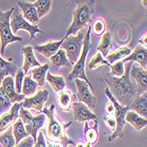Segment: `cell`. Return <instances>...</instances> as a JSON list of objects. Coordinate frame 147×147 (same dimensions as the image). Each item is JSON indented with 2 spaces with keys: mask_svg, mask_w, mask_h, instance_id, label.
<instances>
[{
  "mask_svg": "<svg viewBox=\"0 0 147 147\" xmlns=\"http://www.w3.org/2000/svg\"><path fill=\"white\" fill-rule=\"evenodd\" d=\"M75 147H85V142L79 140L78 142L75 144Z\"/></svg>",
  "mask_w": 147,
  "mask_h": 147,
  "instance_id": "obj_44",
  "label": "cell"
},
{
  "mask_svg": "<svg viewBox=\"0 0 147 147\" xmlns=\"http://www.w3.org/2000/svg\"><path fill=\"white\" fill-rule=\"evenodd\" d=\"M23 105V101L14 103L8 112L3 113L0 117V133L4 132L19 118V112Z\"/></svg>",
  "mask_w": 147,
  "mask_h": 147,
  "instance_id": "obj_12",
  "label": "cell"
},
{
  "mask_svg": "<svg viewBox=\"0 0 147 147\" xmlns=\"http://www.w3.org/2000/svg\"><path fill=\"white\" fill-rule=\"evenodd\" d=\"M0 147H2V146H1V145H0Z\"/></svg>",
  "mask_w": 147,
  "mask_h": 147,
  "instance_id": "obj_48",
  "label": "cell"
},
{
  "mask_svg": "<svg viewBox=\"0 0 147 147\" xmlns=\"http://www.w3.org/2000/svg\"><path fill=\"white\" fill-rule=\"evenodd\" d=\"M85 147H93V144H92V143L86 142V143H85Z\"/></svg>",
  "mask_w": 147,
  "mask_h": 147,
  "instance_id": "obj_45",
  "label": "cell"
},
{
  "mask_svg": "<svg viewBox=\"0 0 147 147\" xmlns=\"http://www.w3.org/2000/svg\"><path fill=\"white\" fill-rule=\"evenodd\" d=\"M103 120H104L106 127L108 128V129L114 132L115 130V129H116V122H115L114 115H104Z\"/></svg>",
  "mask_w": 147,
  "mask_h": 147,
  "instance_id": "obj_39",
  "label": "cell"
},
{
  "mask_svg": "<svg viewBox=\"0 0 147 147\" xmlns=\"http://www.w3.org/2000/svg\"><path fill=\"white\" fill-rule=\"evenodd\" d=\"M94 122V124L92 128L89 127L88 123L86 122L85 123V127H84V134L86 139V142L92 143V144L96 143L98 141V136H99V131H98V119L93 120Z\"/></svg>",
  "mask_w": 147,
  "mask_h": 147,
  "instance_id": "obj_26",
  "label": "cell"
},
{
  "mask_svg": "<svg viewBox=\"0 0 147 147\" xmlns=\"http://www.w3.org/2000/svg\"><path fill=\"white\" fill-rule=\"evenodd\" d=\"M109 67L111 68L110 74L114 77L120 78L122 77L124 73V67H123V61H119L116 63H114Z\"/></svg>",
  "mask_w": 147,
  "mask_h": 147,
  "instance_id": "obj_36",
  "label": "cell"
},
{
  "mask_svg": "<svg viewBox=\"0 0 147 147\" xmlns=\"http://www.w3.org/2000/svg\"><path fill=\"white\" fill-rule=\"evenodd\" d=\"M33 147H47L46 141H45V138H44V135H43L42 130H40L39 135H37L36 142L34 143Z\"/></svg>",
  "mask_w": 147,
  "mask_h": 147,
  "instance_id": "obj_41",
  "label": "cell"
},
{
  "mask_svg": "<svg viewBox=\"0 0 147 147\" xmlns=\"http://www.w3.org/2000/svg\"><path fill=\"white\" fill-rule=\"evenodd\" d=\"M34 144V141L31 136H28L23 138L19 144H17L14 147H33Z\"/></svg>",
  "mask_w": 147,
  "mask_h": 147,
  "instance_id": "obj_40",
  "label": "cell"
},
{
  "mask_svg": "<svg viewBox=\"0 0 147 147\" xmlns=\"http://www.w3.org/2000/svg\"><path fill=\"white\" fill-rule=\"evenodd\" d=\"M74 99L73 93L70 90H63L57 93V103L60 110L70 112L72 108V101Z\"/></svg>",
  "mask_w": 147,
  "mask_h": 147,
  "instance_id": "obj_20",
  "label": "cell"
},
{
  "mask_svg": "<svg viewBox=\"0 0 147 147\" xmlns=\"http://www.w3.org/2000/svg\"><path fill=\"white\" fill-rule=\"evenodd\" d=\"M11 107V102L0 86V115Z\"/></svg>",
  "mask_w": 147,
  "mask_h": 147,
  "instance_id": "obj_35",
  "label": "cell"
},
{
  "mask_svg": "<svg viewBox=\"0 0 147 147\" xmlns=\"http://www.w3.org/2000/svg\"><path fill=\"white\" fill-rule=\"evenodd\" d=\"M0 145L2 147H14L16 145L11 127H9L4 133L0 134Z\"/></svg>",
  "mask_w": 147,
  "mask_h": 147,
  "instance_id": "obj_32",
  "label": "cell"
},
{
  "mask_svg": "<svg viewBox=\"0 0 147 147\" xmlns=\"http://www.w3.org/2000/svg\"><path fill=\"white\" fill-rule=\"evenodd\" d=\"M11 20H10V25H11V29L12 34H16L19 30H26L30 34V38L31 40H34L35 37V34L40 33V34H44L43 31L39 29V24L38 25H32L26 21L21 12L15 7L14 11H13L12 14L11 16Z\"/></svg>",
  "mask_w": 147,
  "mask_h": 147,
  "instance_id": "obj_9",
  "label": "cell"
},
{
  "mask_svg": "<svg viewBox=\"0 0 147 147\" xmlns=\"http://www.w3.org/2000/svg\"><path fill=\"white\" fill-rule=\"evenodd\" d=\"M18 71V67L14 61H5L1 56H0V86L3 79L7 77L15 76L16 71Z\"/></svg>",
  "mask_w": 147,
  "mask_h": 147,
  "instance_id": "obj_22",
  "label": "cell"
},
{
  "mask_svg": "<svg viewBox=\"0 0 147 147\" xmlns=\"http://www.w3.org/2000/svg\"><path fill=\"white\" fill-rule=\"evenodd\" d=\"M112 35L110 34V32H106L101 40L99 44V46L97 47V50L100 53L101 56L103 55V57H107L108 56V53L109 52L110 49L112 48Z\"/></svg>",
  "mask_w": 147,
  "mask_h": 147,
  "instance_id": "obj_28",
  "label": "cell"
},
{
  "mask_svg": "<svg viewBox=\"0 0 147 147\" xmlns=\"http://www.w3.org/2000/svg\"><path fill=\"white\" fill-rule=\"evenodd\" d=\"M91 26H89V28L87 29L84 40H83V49L81 50V54H80V57L78 60V62L73 65V69L71 71V72L70 73V75L68 76V80L69 81H72V80L76 79V78H79L85 80V81L89 85L90 89L92 91H93V86L90 83V81L88 80V78H86V72H85V64H86V58L87 56V53L89 52L92 44H91V41H90V34H91Z\"/></svg>",
  "mask_w": 147,
  "mask_h": 147,
  "instance_id": "obj_4",
  "label": "cell"
},
{
  "mask_svg": "<svg viewBox=\"0 0 147 147\" xmlns=\"http://www.w3.org/2000/svg\"><path fill=\"white\" fill-rule=\"evenodd\" d=\"M18 5L22 11V16L25 20H28L29 22L33 24H39V17L37 14V11L34 6L33 3L28 1H19ZM32 24V25H33Z\"/></svg>",
  "mask_w": 147,
  "mask_h": 147,
  "instance_id": "obj_17",
  "label": "cell"
},
{
  "mask_svg": "<svg viewBox=\"0 0 147 147\" xmlns=\"http://www.w3.org/2000/svg\"><path fill=\"white\" fill-rule=\"evenodd\" d=\"M135 61L140 64V67L143 69H146L147 65V50L144 47L138 44L135 47L134 50L131 54L123 60V63L126 62H133Z\"/></svg>",
  "mask_w": 147,
  "mask_h": 147,
  "instance_id": "obj_16",
  "label": "cell"
},
{
  "mask_svg": "<svg viewBox=\"0 0 147 147\" xmlns=\"http://www.w3.org/2000/svg\"><path fill=\"white\" fill-rule=\"evenodd\" d=\"M1 88L5 93V95L9 98L11 104H14L17 102H21L24 100L25 96L23 94H19L15 91L14 86V79L11 76L5 77L1 83Z\"/></svg>",
  "mask_w": 147,
  "mask_h": 147,
  "instance_id": "obj_14",
  "label": "cell"
},
{
  "mask_svg": "<svg viewBox=\"0 0 147 147\" xmlns=\"http://www.w3.org/2000/svg\"><path fill=\"white\" fill-rule=\"evenodd\" d=\"M105 93H106V95L109 97L110 102L113 103L114 108H115L114 116H115V122H116V129L113 132V134L109 138V142L111 143L117 138H123V129H124V126L126 123L125 115H126V113L129 110V107H124V106L120 105L116 101V100L112 96L109 87H107L105 89Z\"/></svg>",
  "mask_w": 147,
  "mask_h": 147,
  "instance_id": "obj_7",
  "label": "cell"
},
{
  "mask_svg": "<svg viewBox=\"0 0 147 147\" xmlns=\"http://www.w3.org/2000/svg\"><path fill=\"white\" fill-rule=\"evenodd\" d=\"M85 37V34L82 30L78 31L77 36L69 35L68 37L64 38L63 42L61 45V49H63L66 53L68 61L71 65H74L81 54V50L83 48V40Z\"/></svg>",
  "mask_w": 147,
  "mask_h": 147,
  "instance_id": "obj_6",
  "label": "cell"
},
{
  "mask_svg": "<svg viewBox=\"0 0 147 147\" xmlns=\"http://www.w3.org/2000/svg\"><path fill=\"white\" fill-rule=\"evenodd\" d=\"M131 66L132 69L129 71V75H131V77L134 78L139 94L141 95L142 93L146 92L147 90V71L146 70L138 66V64L132 63Z\"/></svg>",
  "mask_w": 147,
  "mask_h": 147,
  "instance_id": "obj_15",
  "label": "cell"
},
{
  "mask_svg": "<svg viewBox=\"0 0 147 147\" xmlns=\"http://www.w3.org/2000/svg\"><path fill=\"white\" fill-rule=\"evenodd\" d=\"M63 40H64V38L59 42H49L44 45H36V46H34V49L35 50H37L39 53L42 54L47 58H50L59 50V49L63 42Z\"/></svg>",
  "mask_w": 147,
  "mask_h": 147,
  "instance_id": "obj_21",
  "label": "cell"
},
{
  "mask_svg": "<svg viewBox=\"0 0 147 147\" xmlns=\"http://www.w3.org/2000/svg\"><path fill=\"white\" fill-rule=\"evenodd\" d=\"M24 78H25V72L23 71L22 68H19L18 71H16L15 79H14L15 91L17 93H19V94L21 92V87H22V83H23Z\"/></svg>",
  "mask_w": 147,
  "mask_h": 147,
  "instance_id": "obj_37",
  "label": "cell"
},
{
  "mask_svg": "<svg viewBox=\"0 0 147 147\" xmlns=\"http://www.w3.org/2000/svg\"><path fill=\"white\" fill-rule=\"evenodd\" d=\"M41 113L44 114L48 120L45 129L42 132L46 133V137L49 141L60 143L63 147H68V145L75 146L76 143L65 134V129L69 128L72 123H63L59 121L55 115V104H51L49 109H42Z\"/></svg>",
  "mask_w": 147,
  "mask_h": 147,
  "instance_id": "obj_2",
  "label": "cell"
},
{
  "mask_svg": "<svg viewBox=\"0 0 147 147\" xmlns=\"http://www.w3.org/2000/svg\"><path fill=\"white\" fill-rule=\"evenodd\" d=\"M114 111H115V108H114V105L112 102H108L105 107V113L106 115H114Z\"/></svg>",
  "mask_w": 147,
  "mask_h": 147,
  "instance_id": "obj_42",
  "label": "cell"
},
{
  "mask_svg": "<svg viewBox=\"0 0 147 147\" xmlns=\"http://www.w3.org/2000/svg\"><path fill=\"white\" fill-rule=\"evenodd\" d=\"M102 64H105V65H108V66H110L111 64L107 61L106 59L103 58V57L101 56V54L100 52L96 53L95 56H93L92 58L91 59V61L88 63V65H87V69L90 70V71H92L96 68H98L99 66L102 65Z\"/></svg>",
  "mask_w": 147,
  "mask_h": 147,
  "instance_id": "obj_34",
  "label": "cell"
},
{
  "mask_svg": "<svg viewBox=\"0 0 147 147\" xmlns=\"http://www.w3.org/2000/svg\"><path fill=\"white\" fill-rule=\"evenodd\" d=\"M132 63V62L126 63V70L122 77L116 78L110 73H107L104 77L112 96L120 105L124 107H129L133 100L140 95L135 81H132L130 78L129 71Z\"/></svg>",
  "mask_w": 147,
  "mask_h": 147,
  "instance_id": "obj_1",
  "label": "cell"
},
{
  "mask_svg": "<svg viewBox=\"0 0 147 147\" xmlns=\"http://www.w3.org/2000/svg\"><path fill=\"white\" fill-rule=\"evenodd\" d=\"M125 122H128L129 124H131L137 131L142 130V129L147 125V120L145 118H143L142 116L131 110H129L126 113Z\"/></svg>",
  "mask_w": 147,
  "mask_h": 147,
  "instance_id": "obj_23",
  "label": "cell"
},
{
  "mask_svg": "<svg viewBox=\"0 0 147 147\" xmlns=\"http://www.w3.org/2000/svg\"><path fill=\"white\" fill-rule=\"evenodd\" d=\"M74 81L78 89V100H80V102L86 104L91 111L93 110L96 107L97 100H96V97L92 94V91H90L89 85L85 80L79 79V78L74 79Z\"/></svg>",
  "mask_w": 147,
  "mask_h": 147,
  "instance_id": "obj_10",
  "label": "cell"
},
{
  "mask_svg": "<svg viewBox=\"0 0 147 147\" xmlns=\"http://www.w3.org/2000/svg\"><path fill=\"white\" fill-rule=\"evenodd\" d=\"M15 7H12L7 11H3L0 9V39H1V46H0V56L5 54V49L9 43L14 42H22L23 39L20 36L12 34L10 20Z\"/></svg>",
  "mask_w": 147,
  "mask_h": 147,
  "instance_id": "obj_5",
  "label": "cell"
},
{
  "mask_svg": "<svg viewBox=\"0 0 147 147\" xmlns=\"http://www.w3.org/2000/svg\"><path fill=\"white\" fill-rule=\"evenodd\" d=\"M147 93L144 92L141 95H138L132 103L129 106L131 111H134L143 118L147 117Z\"/></svg>",
  "mask_w": 147,
  "mask_h": 147,
  "instance_id": "obj_19",
  "label": "cell"
},
{
  "mask_svg": "<svg viewBox=\"0 0 147 147\" xmlns=\"http://www.w3.org/2000/svg\"><path fill=\"white\" fill-rule=\"evenodd\" d=\"M19 116L22 120V122L25 125V129L28 132V134L31 136L34 141L36 142L37 138V132L41 129L45 122H46V115L42 113L36 116H33L31 113L24 108H20L19 112Z\"/></svg>",
  "mask_w": 147,
  "mask_h": 147,
  "instance_id": "obj_8",
  "label": "cell"
},
{
  "mask_svg": "<svg viewBox=\"0 0 147 147\" xmlns=\"http://www.w3.org/2000/svg\"><path fill=\"white\" fill-rule=\"evenodd\" d=\"M106 30V24L105 21L101 19H97L92 25V31L96 35L100 36L104 34Z\"/></svg>",
  "mask_w": 147,
  "mask_h": 147,
  "instance_id": "obj_38",
  "label": "cell"
},
{
  "mask_svg": "<svg viewBox=\"0 0 147 147\" xmlns=\"http://www.w3.org/2000/svg\"><path fill=\"white\" fill-rule=\"evenodd\" d=\"M130 53H131V50L129 48H128L126 46L121 47V48H119L117 50H115L114 53L110 54L109 56H107L106 60L112 65L117 60H120L122 58H125V57H129L130 55Z\"/></svg>",
  "mask_w": 147,
  "mask_h": 147,
  "instance_id": "obj_31",
  "label": "cell"
},
{
  "mask_svg": "<svg viewBox=\"0 0 147 147\" xmlns=\"http://www.w3.org/2000/svg\"><path fill=\"white\" fill-rule=\"evenodd\" d=\"M33 5L37 11L39 19H41L49 11L51 6V1L50 0H37Z\"/></svg>",
  "mask_w": 147,
  "mask_h": 147,
  "instance_id": "obj_33",
  "label": "cell"
},
{
  "mask_svg": "<svg viewBox=\"0 0 147 147\" xmlns=\"http://www.w3.org/2000/svg\"><path fill=\"white\" fill-rule=\"evenodd\" d=\"M49 98V91L46 89H42L37 92L35 95L30 98H25L23 100L22 108L28 109H34L37 111L42 112L43 104L48 100Z\"/></svg>",
  "mask_w": 147,
  "mask_h": 147,
  "instance_id": "obj_11",
  "label": "cell"
},
{
  "mask_svg": "<svg viewBox=\"0 0 147 147\" xmlns=\"http://www.w3.org/2000/svg\"><path fill=\"white\" fill-rule=\"evenodd\" d=\"M49 60L51 62L53 70H58L62 66H68V67H71V66L70 62L67 59V57H66L65 51L62 49H59V50L54 56L51 57Z\"/></svg>",
  "mask_w": 147,
  "mask_h": 147,
  "instance_id": "obj_24",
  "label": "cell"
},
{
  "mask_svg": "<svg viewBox=\"0 0 147 147\" xmlns=\"http://www.w3.org/2000/svg\"><path fill=\"white\" fill-rule=\"evenodd\" d=\"M142 2H143V5H144V6H145V7H146V2H147L146 0H143Z\"/></svg>",
  "mask_w": 147,
  "mask_h": 147,
  "instance_id": "obj_47",
  "label": "cell"
},
{
  "mask_svg": "<svg viewBox=\"0 0 147 147\" xmlns=\"http://www.w3.org/2000/svg\"><path fill=\"white\" fill-rule=\"evenodd\" d=\"M73 109V118L78 123H83L87 122L90 120H96L98 119L97 115L93 114L88 107L82 103V102H74L72 104Z\"/></svg>",
  "mask_w": 147,
  "mask_h": 147,
  "instance_id": "obj_13",
  "label": "cell"
},
{
  "mask_svg": "<svg viewBox=\"0 0 147 147\" xmlns=\"http://www.w3.org/2000/svg\"><path fill=\"white\" fill-rule=\"evenodd\" d=\"M77 7L73 11V20L68 28L64 38L69 35H73L77 32L83 29L90 22H92L94 14L95 1L93 0H82L76 1Z\"/></svg>",
  "mask_w": 147,
  "mask_h": 147,
  "instance_id": "obj_3",
  "label": "cell"
},
{
  "mask_svg": "<svg viewBox=\"0 0 147 147\" xmlns=\"http://www.w3.org/2000/svg\"><path fill=\"white\" fill-rule=\"evenodd\" d=\"M12 134L15 138L16 144H19L23 138L29 136L28 134V132L26 131L24 123H23L22 120L20 118H18L16 120V122L13 123V125H12Z\"/></svg>",
  "mask_w": 147,
  "mask_h": 147,
  "instance_id": "obj_27",
  "label": "cell"
},
{
  "mask_svg": "<svg viewBox=\"0 0 147 147\" xmlns=\"http://www.w3.org/2000/svg\"><path fill=\"white\" fill-rule=\"evenodd\" d=\"M48 147H63L61 145H58V144H48Z\"/></svg>",
  "mask_w": 147,
  "mask_h": 147,
  "instance_id": "obj_46",
  "label": "cell"
},
{
  "mask_svg": "<svg viewBox=\"0 0 147 147\" xmlns=\"http://www.w3.org/2000/svg\"><path fill=\"white\" fill-rule=\"evenodd\" d=\"M38 86V84L32 79L31 76L28 75L25 76L22 83V87H21V92L24 96H29L32 95L35 92L36 88Z\"/></svg>",
  "mask_w": 147,
  "mask_h": 147,
  "instance_id": "obj_30",
  "label": "cell"
},
{
  "mask_svg": "<svg viewBox=\"0 0 147 147\" xmlns=\"http://www.w3.org/2000/svg\"><path fill=\"white\" fill-rule=\"evenodd\" d=\"M46 80L49 83L50 86L55 92H58L60 91H63L65 87V81L63 76H55L52 75L50 72H47Z\"/></svg>",
  "mask_w": 147,
  "mask_h": 147,
  "instance_id": "obj_29",
  "label": "cell"
},
{
  "mask_svg": "<svg viewBox=\"0 0 147 147\" xmlns=\"http://www.w3.org/2000/svg\"><path fill=\"white\" fill-rule=\"evenodd\" d=\"M146 38H147V35H146V34L139 40V41H138V42L140 43V45L141 44H143L144 46V48L146 49Z\"/></svg>",
  "mask_w": 147,
  "mask_h": 147,
  "instance_id": "obj_43",
  "label": "cell"
},
{
  "mask_svg": "<svg viewBox=\"0 0 147 147\" xmlns=\"http://www.w3.org/2000/svg\"><path fill=\"white\" fill-rule=\"evenodd\" d=\"M22 53L24 55V63H23V67L22 70L25 72V75L28 73L30 68L32 67H38V66H41L40 63L36 60L34 51H33V47L30 45H28L26 47L22 48Z\"/></svg>",
  "mask_w": 147,
  "mask_h": 147,
  "instance_id": "obj_18",
  "label": "cell"
},
{
  "mask_svg": "<svg viewBox=\"0 0 147 147\" xmlns=\"http://www.w3.org/2000/svg\"><path fill=\"white\" fill-rule=\"evenodd\" d=\"M49 68V63H44L43 65L38 66L33 69L32 71V76L33 79H34V81L40 86H43L45 85L46 81V74L48 72V70Z\"/></svg>",
  "mask_w": 147,
  "mask_h": 147,
  "instance_id": "obj_25",
  "label": "cell"
}]
</instances>
